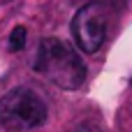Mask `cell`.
<instances>
[{"instance_id":"8992f818","label":"cell","mask_w":132,"mask_h":132,"mask_svg":"<svg viewBox=\"0 0 132 132\" xmlns=\"http://www.w3.org/2000/svg\"><path fill=\"white\" fill-rule=\"evenodd\" d=\"M102 5H109V7H114V5H121L123 0H100Z\"/></svg>"},{"instance_id":"5b68a950","label":"cell","mask_w":132,"mask_h":132,"mask_svg":"<svg viewBox=\"0 0 132 132\" xmlns=\"http://www.w3.org/2000/svg\"><path fill=\"white\" fill-rule=\"evenodd\" d=\"M67 132H102L95 123H88V121H84V123H77V125H72Z\"/></svg>"},{"instance_id":"277c9868","label":"cell","mask_w":132,"mask_h":132,"mask_svg":"<svg viewBox=\"0 0 132 132\" xmlns=\"http://www.w3.org/2000/svg\"><path fill=\"white\" fill-rule=\"evenodd\" d=\"M26 28L23 26H16L14 30H12V35H9V49L12 51H21L23 46H26Z\"/></svg>"},{"instance_id":"6da1fadb","label":"cell","mask_w":132,"mask_h":132,"mask_svg":"<svg viewBox=\"0 0 132 132\" xmlns=\"http://www.w3.org/2000/svg\"><path fill=\"white\" fill-rule=\"evenodd\" d=\"M35 70L46 81L65 90H74L86 81V65L79 53L67 42L56 37L42 39L35 56Z\"/></svg>"},{"instance_id":"7a4b0ae2","label":"cell","mask_w":132,"mask_h":132,"mask_svg":"<svg viewBox=\"0 0 132 132\" xmlns=\"http://www.w3.org/2000/svg\"><path fill=\"white\" fill-rule=\"evenodd\" d=\"M46 121V104L28 86L14 88L0 97V125L7 132H26Z\"/></svg>"},{"instance_id":"3957f363","label":"cell","mask_w":132,"mask_h":132,"mask_svg":"<svg viewBox=\"0 0 132 132\" xmlns=\"http://www.w3.org/2000/svg\"><path fill=\"white\" fill-rule=\"evenodd\" d=\"M107 26H109L107 5H102L100 0L84 5L72 19V35L77 46L86 53H95L107 39Z\"/></svg>"}]
</instances>
